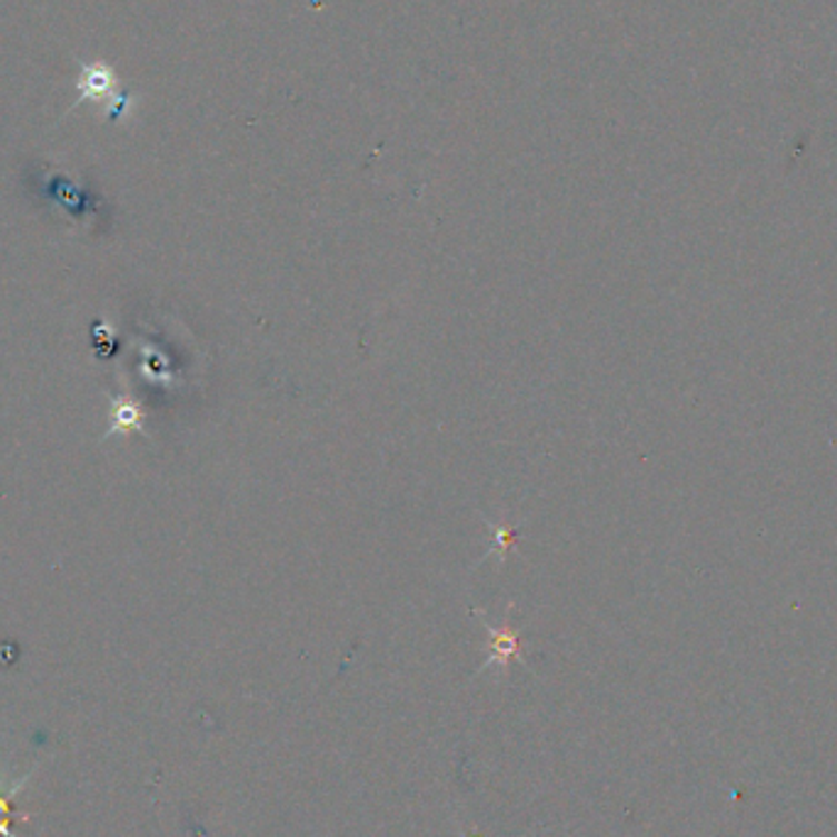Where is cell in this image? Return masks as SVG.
Masks as SVG:
<instances>
[{"mask_svg": "<svg viewBox=\"0 0 837 837\" xmlns=\"http://www.w3.org/2000/svg\"><path fill=\"white\" fill-rule=\"evenodd\" d=\"M118 87L120 83L111 64L101 62V59H96V62H81L77 77V101L69 108V113L81 103H103Z\"/></svg>", "mask_w": 837, "mask_h": 837, "instance_id": "1", "label": "cell"}, {"mask_svg": "<svg viewBox=\"0 0 837 837\" xmlns=\"http://www.w3.org/2000/svg\"><path fill=\"white\" fill-rule=\"evenodd\" d=\"M10 823H13V820L0 816V837H18V835L10 833Z\"/></svg>", "mask_w": 837, "mask_h": 837, "instance_id": "5", "label": "cell"}, {"mask_svg": "<svg viewBox=\"0 0 837 837\" xmlns=\"http://www.w3.org/2000/svg\"><path fill=\"white\" fill-rule=\"evenodd\" d=\"M488 529H490L492 541H495L490 551L505 554L509 549V546H512L517 541V529L515 527H502V525L495 527V525H490V521H488Z\"/></svg>", "mask_w": 837, "mask_h": 837, "instance_id": "4", "label": "cell"}, {"mask_svg": "<svg viewBox=\"0 0 837 837\" xmlns=\"http://www.w3.org/2000/svg\"><path fill=\"white\" fill-rule=\"evenodd\" d=\"M485 627H488L490 632V659H488V666L492 664H500L502 669H507L509 661L519 659V635L512 629V625H509V620L502 625V627H492L490 622H485Z\"/></svg>", "mask_w": 837, "mask_h": 837, "instance_id": "2", "label": "cell"}, {"mask_svg": "<svg viewBox=\"0 0 837 837\" xmlns=\"http://www.w3.org/2000/svg\"><path fill=\"white\" fill-rule=\"evenodd\" d=\"M103 106V120L106 123H123L136 111V96H132L128 89L118 87L108 99L101 103Z\"/></svg>", "mask_w": 837, "mask_h": 837, "instance_id": "3", "label": "cell"}]
</instances>
